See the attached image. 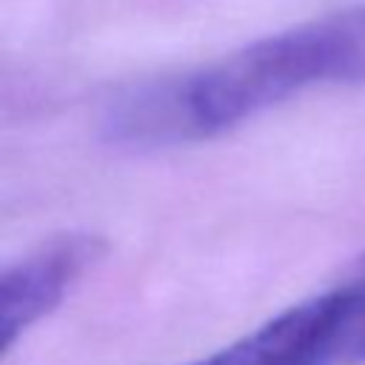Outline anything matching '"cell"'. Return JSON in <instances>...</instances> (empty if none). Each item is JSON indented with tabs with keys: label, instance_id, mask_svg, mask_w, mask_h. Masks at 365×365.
Segmentation results:
<instances>
[{
	"label": "cell",
	"instance_id": "1",
	"mask_svg": "<svg viewBox=\"0 0 365 365\" xmlns=\"http://www.w3.org/2000/svg\"><path fill=\"white\" fill-rule=\"evenodd\" d=\"M328 83H365V6L299 23L202 68L145 83L111 106L106 134L128 145L205 140Z\"/></svg>",
	"mask_w": 365,
	"mask_h": 365
},
{
	"label": "cell",
	"instance_id": "4",
	"mask_svg": "<svg viewBox=\"0 0 365 365\" xmlns=\"http://www.w3.org/2000/svg\"><path fill=\"white\" fill-rule=\"evenodd\" d=\"M356 279H362V277H356ZM359 362H365V294H362V302L356 305V311L348 322V331L342 336V365H359Z\"/></svg>",
	"mask_w": 365,
	"mask_h": 365
},
{
	"label": "cell",
	"instance_id": "2",
	"mask_svg": "<svg viewBox=\"0 0 365 365\" xmlns=\"http://www.w3.org/2000/svg\"><path fill=\"white\" fill-rule=\"evenodd\" d=\"M365 282L302 299L237 342L185 365H342V336L362 302Z\"/></svg>",
	"mask_w": 365,
	"mask_h": 365
},
{
	"label": "cell",
	"instance_id": "3",
	"mask_svg": "<svg viewBox=\"0 0 365 365\" xmlns=\"http://www.w3.org/2000/svg\"><path fill=\"white\" fill-rule=\"evenodd\" d=\"M106 245L91 234H63L17 262L0 265V359L103 257Z\"/></svg>",
	"mask_w": 365,
	"mask_h": 365
},
{
	"label": "cell",
	"instance_id": "5",
	"mask_svg": "<svg viewBox=\"0 0 365 365\" xmlns=\"http://www.w3.org/2000/svg\"><path fill=\"white\" fill-rule=\"evenodd\" d=\"M356 271H359V274H356V277H362V279H365V259H362V262H359V268H356Z\"/></svg>",
	"mask_w": 365,
	"mask_h": 365
}]
</instances>
